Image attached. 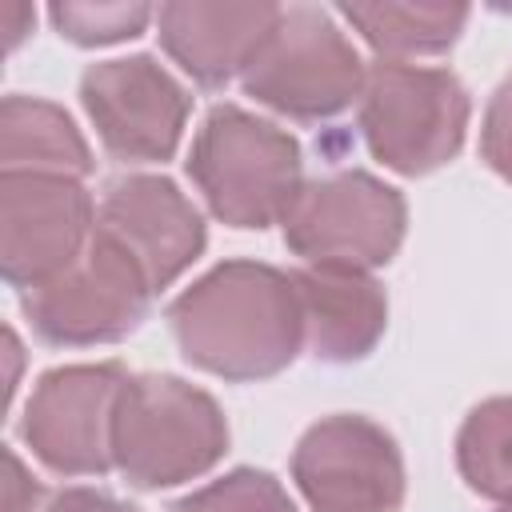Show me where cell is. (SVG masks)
<instances>
[{
	"label": "cell",
	"instance_id": "6da1fadb",
	"mask_svg": "<svg viewBox=\"0 0 512 512\" xmlns=\"http://www.w3.org/2000/svg\"><path fill=\"white\" fill-rule=\"evenodd\" d=\"M168 324L180 356L228 384L268 380L304 348L292 272L260 260L208 268L168 304Z\"/></svg>",
	"mask_w": 512,
	"mask_h": 512
},
{
	"label": "cell",
	"instance_id": "7a4b0ae2",
	"mask_svg": "<svg viewBox=\"0 0 512 512\" xmlns=\"http://www.w3.org/2000/svg\"><path fill=\"white\" fill-rule=\"evenodd\" d=\"M184 164L208 212L240 232L280 224L304 188L300 140L240 104H216L204 116Z\"/></svg>",
	"mask_w": 512,
	"mask_h": 512
},
{
	"label": "cell",
	"instance_id": "3957f363",
	"mask_svg": "<svg viewBox=\"0 0 512 512\" xmlns=\"http://www.w3.org/2000/svg\"><path fill=\"white\" fill-rule=\"evenodd\" d=\"M224 452L228 420L212 392L168 372L128 376L112 424V464L132 488L188 484L216 468Z\"/></svg>",
	"mask_w": 512,
	"mask_h": 512
},
{
	"label": "cell",
	"instance_id": "277c9868",
	"mask_svg": "<svg viewBox=\"0 0 512 512\" xmlns=\"http://www.w3.org/2000/svg\"><path fill=\"white\" fill-rule=\"evenodd\" d=\"M356 120L372 160L400 176H428L464 148L472 100L448 68L376 60L356 100Z\"/></svg>",
	"mask_w": 512,
	"mask_h": 512
},
{
	"label": "cell",
	"instance_id": "5b68a950",
	"mask_svg": "<svg viewBox=\"0 0 512 512\" xmlns=\"http://www.w3.org/2000/svg\"><path fill=\"white\" fill-rule=\"evenodd\" d=\"M368 68L328 8L288 4L244 68V92L292 120H328L360 100Z\"/></svg>",
	"mask_w": 512,
	"mask_h": 512
},
{
	"label": "cell",
	"instance_id": "8992f818",
	"mask_svg": "<svg viewBox=\"0 0 512 512\" xmlns=\"http://www.w3.org/2000/svg\"><path fill=\"white\" fill-rule=\"evenodd\" d=\"M288 252L308 268L372 272L388 264L408 232V204L400 188L364 168H344L304 180L280 220Z\"/></svg>",
	"mask_w": 512,
	"mask_h": 512
},
{
	"label": "cell",
	"instance_id": "52a82bcc",
	"mask_svg": "<svg viewBox=\"0 0 512 512\" xmlns=\"http://www.w3.org/2000/svg\"><path fill=\"white\" fill-rule=\"evenodd\" d=\"M144 268L104 232H92L88 248L56 280L20 292V312L32 332L60 348L112 344L136 332L152 304Z\"/></svg>",
	"mask_w": 512,
	"mask_h": 512
},
{
	"label": "cell",
	"instance_id": "ba28073f",
	"mask_svg": "<svg viewBox=\"0 0 512 512\" xmlns=\"http://www.w3.org/2000/svg\"><path fill=\"white\" fill-rule=\"evenodd\" d=\"M292 480L312 512H400L408 488L396 436L360 412L316 420L292 448Z\"/></svg>",
	"mask_w": 512,
	"mask_h": 512
},
{
	"label": "cell",
	"instance_id": "9c48e42d",
	"mask_svg": "<svg viewBox=\"0 0 512 512\" xmlns=\"http://www.w3.org/2000/svg\"><path fill=\"white\" fill-rule=\"evenodd\" d=\"M128 384L124 364H64L48 368L20 416V440L60 476H104L112 464L116 404Z\"/></svg>",
	"mask_w": 512,
	"mask_h": 512
},
{
	"label": "cell",
	"instance_id": "30bf717a",
	"mask_svg": "<svg viewBox=\"0 0 512 512\" xmlns=\"http://www.w3.org/2000/svg\"><path fill=\"white\" fill-rule=\"evenodd\" d=\"M80 104L108 156L124 164L172 160L192 112L188 88L152 56L88 64L80 76Z\"/></svg>",
	"mask_w": 512,
	"mask_h": 512
},
{
	"label": "cell",
	"instance_id": "8fae6325",
	"mask_svg": "<svg viewBox=\"0 0 512 512\" xmlns=\"http://www.w3.org/2000/svg\"><path fill=\"white\" fill-rule=\"evenodd\" d=\"M96 232V204L80 180L0 172V272L16 292L56 280Z\"/></svg>",
	"mask_w": 512,
	"mask_h": 512
},
{
	"label": "cell",
	"instance_id": "7c38bea8",
	"mask_svg": "<svg viewBox=\"0 0 512 512\" xmlns=\"http://www.w3.org/2000/svg\"><path fill=\"white\" fill-rule=\"evenodd\" d=\"M96 232L116 240L144 268L152 292L176 284L208 244L200 208L176 188V180L152 172H132L108 184L96 208Z\"/></svg>",
	"mask_w": 512,
	"mask_h": 512
},
{
	"label": "cell",
	"instance_id": "4fadbf2b",
	"mask_svg": "<svg viewBox=\"0 0 512 512\" xmlns=\"http://www.w3.org/2000/svg\"><path fill=\"white\" fill-rule=\"evenodd\" d=\"M276 20H280V4L172 0V4H160L156 12L164 52L200 88H224L232 76H244L256 48L276 28Z\"/></svg>",
	"mask_w": 512,
	"mask_h": 512
},
{
	"label": "cell",
	"instance_id": "5bb4252c",
	"mask_svg": "<svg viewBox=\"0 0 512 512\" xmlns=\"http://www.w3.org/2000/svg\"><path fill=\"white\" fill-rule=\"evenodd\" d=\"M304 316V348L328 364L364 360L388 328V296L372 272L292 268Z\"/></svg>",
	"mask_w": 512,
	"mask_h": 512
},
{
	"label": "cell",
	"instance_id": "9a60e30c",
	"mask_svg": "<svg viewBox=\"0 0 512 512\" xmlns=\"http://www.w3.org/2000/svg\"><path fill=\"white\" fill-rule=\"evenodd\" d=\"M0 172L84 180L92 152L60 104L12 92L0 104Z\"/></svg>",
	"mask_w": 512,
	"mask_h": 512
},
{
	"label": "cell",
	"instance_id": "2e32d148",
	"mask_svg": "<svg viewBox=\"0 0 512 512\" xmlns=\"http://www.w3.org/2000/svg\"><path fill=\"white\" fill-rule=\"evenodd\" d=\"M340 16L364 36V44L380 60H412L448 52L464 24V4H416V0H372V4H340Z\"/></svg>",
	"mask_w": 512,
	"mask_h": 512
},
{
	"label": "cell",
	"instance_id": "e0dca14e",
	"mask_svg": "<svg viewBox=\"0 0 512 512\" xmlns=\"http://www.w3.org/2000/svg\"><path fill=\"white\" fill-rule=\"evenodd\" d=\"M456 468L476 496L512 504V396H488L464 416Z\"/></svg>",
	"mask_w": 512,
	"mask_h": 512
},
{
	"label": "cell",
	"instance_id": "ac0fdd59",
	"mask_svg": "<svg viewBox=\"0 0 512 512\" xmlns=\"http://www.w3.org/2000/svg\"><path fill=\"white\" fill-rule=\"evenodd\" d=\"M168 512H300V508L272 472L232 468L220 480L176 500Z\"/></svg>",
	"mask_w": 512,
	"mask_h": 512
},
{
	"label": "cell",
	"instance_id": "d6986e66",
	"mask_svg": "<svg viewBox=\"0 0 512 512\" xmlns=\"http://www.w3.org/2000/svg\"><path fill=\"white\" fill-rule=\"evenodd\" d=\"M156 12L148 4H52L48 20L56 32L80 48H100V44H120L132 40L148 28Z\"/></svg>",
	"mask_w": 512,
	"mask_h": 512
},
{
	"label": "cell",
	"instance_id": "ffe728a7",
	"mask_svg": "<svg viewBox=\"0 0 512 512\" xmlns=\"http://www.w3.org/2000/svg\"><path fill=\"white\" fill-rule=\"evenodd\" d=\"M480 156L484 164L512 184V72L496 84L488 108H484V124H480Z\"/></svg>",
	"mask_w": 512,
	"mask_h": 512
},
{
	"label": "cell",
	"instance_id": "44dd1931",
	"mask_svg": "<svg viewBox=\"0 0 512 512\" xmlns=\"http://www.w3.org/2000/svg\"><path fill=\"white\" fill-rule=\"evenodd\" d=\"M44 512H144L104 488H60Z\"/></svg>",
	"mask_w": 512,
	"mask_h": 512
},
{
	"label": "cell",
	"instance_id": "7402d4cb",
	"mask_svg": "<svg viewBox=\"0 0 512 512\" xmlns=\"http://www.w3.org/2000/svg\"><path fill=\"white\" fill-rule=\"evenodd\" d=\"M8 472H12V480H8V512H36L40 484L24 472V464H20L16 452H8Z\"/></svg>",
	"mask_w": 512,
	"mask_h": 512
},
{
	"label": "cell",
	"instance_id": "603a6c76",
	"mask_svg": "<svg viewBox=\"0 0 512 512\" xmlns=\"http://www.w3.org/2000/svg\"><path fill=\"white\" fill-rule=\"evenodd\" d=\"M496 512H512V504H500V508H496Z\"/></svg>",
	"mask_w": 512,
	"mask_h": 512
}]
</instances>
